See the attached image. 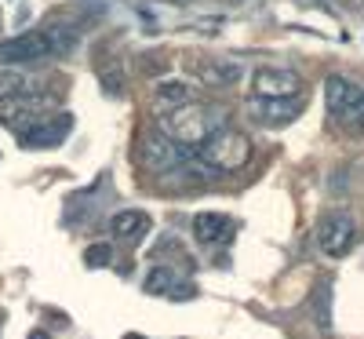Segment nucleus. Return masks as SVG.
Wrapping results in <instances>:
<instances>
[{"instance_id": "obj_15", "label": "nucleus", "mask_w": 364, "mask_h": 339, "mask_svg": "<svg viewBox=\"0 0 364 339\" xmlns=\"http://www.w3.org/2000/svg\"><path fill=\"white\" fill-rule=\"evenodd\" d=\"M310 303H314V321H317V328L328 332V328H331V281H328V277H321V281H317Z\"/></svg>"}, {"instance_id": "obj_4", "label": "nucleus", "mask_w": 364, "mask_h": 339, "mask_svg": "<svg viewBox=\"0 0 364 339\" xmlns=\"http://www.w3.org/2000/svg\"><path fill=\"white\" fill-rule=\"evenodd\" d=\"M139 157H142V165H146L149 172H157V175L175 172V168H182V165H190L186 150H182L178 142H171L164 132H149V135H142V142H139Z\"/></svg>"}, {"instance_id": "obj_20", "label": "nucleus", "mask_w": 364, "mask_h": 339, "mask_svg": "<svg viewBox=\"0 0 364 339\" xmlns=\"http://www.w3.org/2000/svg\"><path fill=\"white\" fill-rule=\"evenodd\" d=\"M29 339H48V335H44V332H33V335H29Z\"/></svg>"}, {"instance_id": "obj_18", "label": "nucleus", "mask_w": 364, "mask_h": 339, "mask_svg": "<svg viewBox=\"0 0 364 339\" xmlns=\"http://www.w3.org/2000/svg\"><path fill=\"white\" fill-rule=\"evenodd\" d=\"M350 125L357 128V132H364V95H360V103H357V113H353V120Z\"/></svg>"}, {"instance_id": "obj_19", "label": "nucleus", "mask_w": 364, "mask_h": 339, "mask_svg": "<svg viewBox=\"0 0 364 339\" xmlns=\"http://www.w3.org/2000/svg\"><path fill=\"white\" fill-rule=\"evenodd\" d=\"M324 4H328V8H350L353 0H324Z\"/></svg>"}, {"instance_id": "obj_21", "label": "nucleus", "mask_w": 364, "mask_h": 339, "mask_svg": "<svg viewBox=\"0 0 364 339\" xmlns=\"http://www.w3.org/2000/svg\"><path fill=\"white\" fill-rule=\"evenodd\" d=\"M128 339H146V335H128Z\"/></svg>"}, {"instance_id": "obj_13", "label": "nucleus", "mask_w": 364, "mask_h": 339, "mask_svg": "<svg viewBox=\"0 0 364 339\" xmlns=\"http://www.w3.org/2000/svg\"><path fill=\"white\" fill-rule=\"evenodd\" d=\"M186 103H193L190 84H182V80H161L154 88V110L157 113H171V110L186 106Z\"/></svg>"}, {"instance_id": "obj_17", "label": "nucleus", "mask_w": 364, "mask_h": 339, "mask_svg": "<svg viewBox=\"0 0 364 339\" xmlns=\"http://www.w3.org/2000/svg\"><path fill=\"white\" fill-rule=\"evenodd\" d=\"M84 263H87L91 270L109 266V263H113V249H109V244H91V249L84 252Z\"/></svg>"}, {"instance_id": "obj_6", "label": "nucleus", "mask_w": 364, "mask_h": 339, "mask_svg": "<svg viewBox=\"0 0 364 339\" xmlns=\"http://www.w3.org/2000/svg\"><path fill=\"white\" fill-rule=\"evenodd\" d=\"M73 128V117L70 113H58V117H37V120H29V125L18 135V142L26 150H48V146H58Z\"/></svg>"}, {"instance_id": "obj_11", "label": "nucleus", "mask_w": 364, "mask_h": 339, "mask_svg": "<svg viewBox=\"0 0 364 339\" xmlns=\"http://www.w3.org/2000/svg\"><path fill=\"white\" fill-rule=\"evenodd\" d=\"M193 70H197V80L204 88H230V84L240 80V73H245L237 63H226V58H208V63H197Z\"/></svg>"}, {"instance_id": "obj_9", "label": "nucleus", "mask_w": 364, "mask_h": 339, "mask_svg": "<svg viewBox=\"0 0 364 339\" xmlns=\"http://www.w3.org/2000/svg\"><path fill=\"white\" fill-rule=\"evenodd\" d=\"M302 113V95H291V99H248V117L259 120V125H291V120Z\"/></svg>"}, {"instance_id": "obj_8", "label": "nucleus", "mask_w": 364, "mask_h": 339, "mask_svg": "<svg viewBox=\"0 0 364 339\" xmlns=\"http://www.w3.org/2000/svg\"><path fill=\"white\" fill-rule=\"evenodd\" d=\"M55 55L48 33H18L11 41L0 44V63L4 66H26V63H41V58Z\"/></svg>"}, {"instance_id": "obj_1", "label": "nucleus", "mask_w": 364, "mask_h": 339, "mask_svg": "<svg viewBox=\"0 0 364 339\" xmlns=\"http://www.w3.org/2000/svg\"><path fill=\"white\" fill-rule=\"evenodd\" d=\"M223 120H226V113H223L219 106H208V103H197V99H193V103H186V106L164 113V117H161V132H164L171 142H178V146H200L211 132L226 128Z\"/></svg>"}, {"instance_id": "obj_5", "label": "nucleus", "mask_w": 364, "mask_h": 339, "mask_svg": "<svg viewBox=\"0 0 364 339\" xmlns=\"http://www.w3.org/2000/svg\"><path fill=\"white\" fill-rule=\"evenodd\" d=\"M252 95L255 99H291V95H302V77L295 70L259 66L252 73Z\"/></svg>"}, {"instance_id": "obj_12", "label": "nucleus", "mask_w": 364, "mask_h": 339, "mask_svg": "<svg viewBox=\"0 0 364 339\" xmlns=\"http://www.w3.org/2000/svg\"><path fill=\"white\" fill-rule=\"evenodd\" d=\"M149 226H154V219H149L146 212H135V208L117 212L113 219H109V230H113V237H120V241H142V237L149 234Z\"/></svg>"}, {"instance_id": "obj_7", "label": "nucleus", "mask_w": 364, "mask_h": 339, "mask_svg": "<svg viewBox=\"0 0 364 339\" xmlns=\"http://www.w3.org/2000/svg\"><path fill=\"white\" fill-rule=\"evenodd\" d=\"M364 95V88H357L350 77H339V73H331L324 80V103H328V113L343 120V125H350L353 113H357V103Z\"/></svg>"}, {"instance_id": "obj_3", "label": "nucleus", "mask_w": 364, "mask_h": 339, "mask_svg": "<svg viewBox=\"0 0 364 339\" xmlns=\"http://www.w3.org/2000/svg\"><path fill=\"white\" fill-rule=\"evenodd\" d=\"M314 237H317L324 256L343 259V256L353 252V244H357V223H353L350 212H328L324 219L317 223V234Z\"/></svg>"}, {"instance_id": "obj_14", "label": "nucleus", "mask_w": 364, "mask_h": 339, "mask_svg": "<svg viewBox=\"0 0 364 339\" xmlns=\"http://www.w3.org/2000/svg\"><path fill=\"white\" fill-rule=\"evenodd\" d=\"M226 230H230V219H226V215H219V212H200V215H193V234H197V241H204V244L223 241Z\"/></svg>"}, {"instance_id": "obj_16", "label": "nucleus", "mask_w": 364, "mask_h": 339, "mask_svg": "<svg viewBox=\"0 0 364 339\" xmlns=\"http://www.w3.org/2000/svg\"><path fill=\"white\" fill-rule=\"evenodd\" d=\"M22 95H26V77L15 73V70H4V73H0V103L22 99Z\"/></svg>"}, {"instance_id": "obj_2", "label": "nucleus", "mask_w": 364, "mask_h": 339, "mask_svg": "<svg viewBox=\"0 0 364 339\" xmlns=\"http://www.w3.org/2000/svg\"><path fill=\"white\" fill-rule=\"evenodd\" d=\"M197 157L204 168L211 172H240L248 161H252V142L245 132H233V128H219V132H211L200 150H197Z\"/></svg>"}, {"instance_id": "obj_10", "label": "nucleus", "mask_w": 364, "mask_h": 339, "mask_svg": "<svg viewBox=\"0 0 364 339\" xmlns=\"http://www.w3.org/2000/svg\"><path fill=\"white\" fill-rule=\"evenodd\" d=\"M149 296H171V299H190L193 296V288L186 285V281H182V277L164 263V266H149V277H146V285H142Z\"/></svg>"}]
</instances>
